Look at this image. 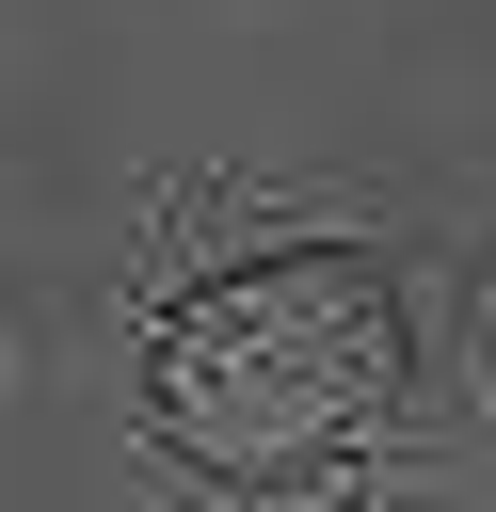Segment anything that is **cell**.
<instances>
[{"label":"cell","instance_id":"1","mask_svg":"<svg viewBox=\"0 0 496 512\" xmlns=\"http://www.w3.org/2000/svg\"><path fill=\"white\" fill-rule=\"evenodd\" d=\"M144 416L176 464L208 480H304V464H352L384 416H400V288L336 240L304 256H256L224 288H192L160 320V368H144Z\"/></svg>","mask_w":496,"mask_h":512}]
</instances>
